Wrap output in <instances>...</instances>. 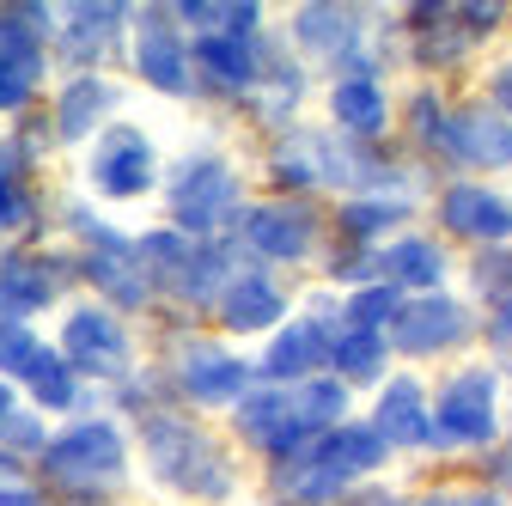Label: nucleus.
Instances as JSON below:
<instances>
[{
	"label": "nucleus",
	"mask_w": 512,
	"mask_h": 506,
	"mask_svg": "<svg viewBox=\"0 0 512 506\" xmlns=\"http://www.w3.org/2000/svg\"><path fill=\"white\" fill-rule=\"evenodd\" d=\"M226 202H232V171L220 159H196V165L177 177V196H171L177 226H189V232H208L226 214Z\"/></svg>",
	"instance_id": "5"
},
{
	"label": "nucleus",
	"mask_w": 512,
	"mask_h": 506,
	"mask_svg": "<svg viewBox=\"0 0 512 506\" xmlns=\"http://www.w3.org/2000/svg\"><path fill=\"white\" fill-rule=\"evenodd\" d=\"M470 506H500V500H470Z\"/></svg>",
	"instance_id": "41"
},
{
	"label": "nucleus",
	"mask_w": 512,
	"mask_h": 506,
	"mask_svg": "<svg viewBox=\"0 0 512 506\" xmlns=\"http://www.w3.org/2000/svg\"><path fill=\"white\" fill-rule=\"evenodd\" d=\"M0 427H7V439H19V446H43V433H37V421H0Z\"/></svg>",
	"instance_id": "35"
},
{
	"label": "nucleus",
	"mask_w": 512,
	"mask_h": 506,
	"mask_svg": "<svg viewBox=\"0 0 512 506\" xmlns=\"http://www.w3.org/2000/svg\"><path fill=\"white\" fill-rule=\"evenodd\" d=\"M238 427H244V439H256V446H269V452H293L299 439L311 433V427L299 421V409H293L281 391L250 397V403L238 409Z\"/></svg>",
	"instance_id": "7"
},
{
	"label": "nucleus",
	"mask_w": 512,
	"mask_h": 506,
	"mask_svg": "<svg viewBox=\"0 0 512 506\" xmlns=\"http://www.w3.org/2000/svg\"><path fill=\"white\" fill-rule=\"evenodd\" d=\"M37 354V336L31 330H19V324H0V366H13V372H25V360Z\"/></svg>",
	"instance_id": "32"
},
{
	"label": "nucleus",
	"mask_w": 512,
	"mask_h": 506,
	"mask_svg": "<svg viewBox=\"0 0 512 506\" xmlns=\"http://www.w3.org/2000/svg\"><path fill=\"white\" fill-rule=\"evenodd\" d=\"M500 318H506V330H512V299H506V311H500Z\"/></svg>",
	"instance_id": "40"
},
{
	"label": "nucleus",
	"mask_w": 512,
	"mask_h": 506,
	"mask_svg": "<svg viewBox=\"0 0 512 506\" xmlns=\"http://www.w3.org/2000/svg\"><path fill=\"white\" fill-rule=\"evenodd\" d=\"M384 269H391L397 281H439V250L433 244H421V238H409V244H397L391 257H384Z\"/></svg>",
	"instance_id": "25"
},
{
	"label": "nucleus",
	"mask_w": 512,
	"mask_h": 506,
	"mask_svg": "<svg viewBox=\"0 0 512 506\" xmlns=\"http://www.w3.org/2000/svg\"><path fill=\"white\" fill-rule=\"evenodd\" d=\"M445 141H452V153H464L470 165H512V129L500 116L488 110H464L445 122Z\"/></svg>",
	"instance_id": "9"
},
{
	"label": "nucleus",
	"mask_w": 512,
	"mask_h": 506,
	"mask_svg": "<svg viewBox=\"0 0 512 506\" xmlns=\"http://www.w3.org/2000/svg\"><path fill=\"white\" fill-rule=\"evenodd\" d=\"M92 275H98V281H104L116 299H128V305H141V299H147V281H141L135 269L122 263V250H116V244H104V257L92 263Z\"/></svg>",
	"instance_id": "27"
},
{
	"label": "nucleus",
	"mask_w": 512,
	"mask_h": 506,
	"mask_svg": "<svg viewBox=\"0 0 512 506\" xmlns=\"http://www.w3.org/2000/svg\"><path fill=\"white\" fill-rule=\"evenodd\" d=\"M330 104H336V116L348 122V129H366V135H372L378 122H384V98H378L372 80H342Z\"/></svg>",
	"instance_id": "20"
},
{
	"label": "nucleus",
	"mask_w": 512,
	"mask_h": 506,
	"mask_svg": "<svg viewBox=\"0 0 512 506\" xmlns=\"http://www.w3.org/2000/svg\"><path fill=\"white\" fill-rule=\"evenodd\" d=\"M141 74H147L159 92H183V86H189V68H183V49H177V37H165V31L141 37Z\"/></svg>",
	"instance_id": "18"
},
{
	"label": "nucleus",
	"mask_w": 512,
	"mask_h": 506,
	"mask_svg": "<svg viewBox=\"0 0 512 506\" xmlns=\"http://www.w3.org/2000/svg\"><path fill=\"white\" fill-rule=\"evenodd\" d=\"M7 220H19V189H13V177H0V226Z\"/></svg>",
	"instance_id": "36"
},
{
	"label": "nucleus",
	"mask_w": 512,
	"mask_h": 506,
	"mask_svg": "<svg viewBox=\"0 0 512 506\" xmlns=\"http://www.w3.org/2000/svg\"><path fill=\"white\" fill-rule=\"evenodd\" d=\"M348 31H354V13H342V7H299V37L311 43V49H342L348 43Z\"/></svg>",
	"instance_id": "21"
},
{
	"label": "nucleus",
	"mask_w": 512,
	"mask_h": 506,
	"mask_svg": "<svg viewBox=\"0 0 512 506\" xmlns=\"http://www.w3.org/2000/svg\"><path fill=\"white\" fill-rule=\"evenodd\" d=\"M92 183L104 189V196H141V189L153 183V147H147V135L116 129V141L92 165Z\"/></svg>",
	"instance_id": "6"
},
{
	"label": "nucleus",
	"mask_w": 512,
	"mask_h": 506,
	"mask_svg": "<svg viewBox=\"0 0 512 506\" xmlns=\"http://www.w3.org/2000/svg\"><path fill=\"white\" fill-rule=\"evenodd\" d=\"M372 433L384 439V446H421V439H433V421H427L421 385L397 378V385L378 397V421H372Z\"/></svg>",
	"instance_id": "8"
},
{
	"label": "nucleus",
	"mask_w": 512,
	"mask_h": 506,
	"mask_svg": "<svg viewBox=\"0 0 512 506\" xmlns=\"http://www.w3.org/2000/svg\"><path fill=\"white\" fill-rule=\"evenodd\" d=\"M183 391L196 397V403H226L244 391V360L220 354V348H196L183 360Z\"/></svg>",
	"instance_id": "12"
},
{
	"label": "nucleus",
	"mask_w": 512,
	"mask_h": 506,
	"mask_svg": "<svg viewBox=\"0 0 512 506\" xmlns=\"http://www.w3.org/2000/svg\"><path fill=\"white\" fill-rule=\"evenodd\" d=\"M202 68H208V80L220 86V92H238V86H250V37H202Z\"/></svg>",
	"instance_id": "16"
},
{
	"label": "nucleus",
	"mask_w": 512,
	"mask_h": 506,
	"mask_svg": "<svg viewBox=\"0 0 512 506\" xmlns=\"http://www.w3.org/2000/svg\"><path fill=\"white\" fill-rule=\"evenodd\" d=\"M147 446H153V458H159L165 482H177V488H189V494L220 500V494L232 488V470H226V458L208 446V439H196V433H189L183 421H153V427H147Z\"/></svg>",
	"instance_id": "1"
},
{
	"label": "nucleus",
	"mask_w": 512,
	"mask_h": 506,
	"mask_svg": "<svg viewBox=\"0 0 512 506\" xmlns=\"http://www.w3.org/2000/svg\"><path fill=\"white\" fill-rule=\"evenodd\" d=\"M445 226L464 232V238H506L512 208L500 196H488V189H476V183H458L452 196H445Z\"/></svg>",
	"instance_id": "11"
},
{
	"label": "nucleus",
	"mask_w": 512,
	"mask_h": 506,
	"mask_svg": "<svg viewBox=\"0 0 512 506\" xmlns=\"http://www.w3.org/2000/svg\"><path fill=\"white\" fill-rule=\"evenodd\" d=\"M348 318H354V330L391 324V318H397V287H360V293L348 299Z\"/></svg>",
	"instance_id": "28"
},
{
	"label": "nucleus",
	"mask_w": 512,
	"mask_h": 506,
	"mask_svg": "<svg viewBox=\"0 0 512 506\" xmlns=\"http://www.w3.org/2000/svg\"><path fill=\"white\" fill-rule=\"evenodd\" d=\"M43 464H49V476H61V482H98V476H110V470L122 464V439H116V427L86 421V427H74L68 439H55V446L43 452Z\"/></svg>",
	"instance_id": "2"
},
{
	"label": "nucleus",
	"mask_w": 512,
	"mask_h": 506,
	"mask_svg": "<svg viewBox=\"0 0 512 506\" xmlns=\"http://www.w3.org/2000/svg\"><path fill=\"white\" fill-rule=\"evenodd\" d=\"M37 49L31 55H0V110H13V104H25L31 98V86H37Z\"/></svg>",
	"instance_id": "26"
},
{
	"label": "nucleus",
	"mask_w": 512,
	"mask_h": 506,
	"mask_svg": "<svg viewBox=\"0 0 512 506\" xmlns=\"http://www.w3.org/2000/svg\"><path fill=\"white\" fill-rule=\"evenodd\" d=\"M104 110H110V86L104 80H74L55 104V122H61V135H92V122Z\"/></svg>",
	"instance_id": "17"
},
{
	"label": "nucleus",
	"mask_w": 512,
	"mask_h": 506,
	"mask_svg": "<svg viewBox=\"0 0 512 506\" xmlns=\"http://www.w3.org/2000/svg\"><path fill=\"white\" fill-rule=\"evenodd\" d=\"M55 293V281L43 275V269H31V263H7V269H0V305H43Z\"/></svg>",
	"instance_id": "23"
},
{
	"label": "nucleus",
	"mask_w": 512,
	"mask_h": 506,
	"mask_svg": "<svg viewBox=\"0 0 512 506\" xmlns=\"http://www.w3.org/2000/svg\"><path fill=\"white\" fill-rule=\"evenodd\" d=\"M25 378H31L37 403H49V409H68V403H74V372H68V360H55L49 348H37V354L25 360Z\"/></svg>",
	"instance_id": "19"
},
{
	"label": "nucleus",
	"mask_w": 512,
	"mask_h": 506,
	"mask_svg": "<svg viewBox=\"0 0 512 506\" xmlns=\"http://www.w3.org/2000/svg\"><path fill=\"white\" fill-rule=\"evenodd\" d=\"M342 476H348V470H342V464H336V458L324 452V458H317V464L305 470V482H293V488H299L305 500H330V494L342 488Z\"/></svg>",
	"instance_id": "31"
},
{
	"label": "nucleus",
	"mask_w": 512,
	"mask_h": 506,
	"mask_svg": "<svg viewBox=\"0 0 512 506\" xmlns=\"http://www.w3.org/2000/svg\"><path fill=\"white\" fill-rule=\"evenodd\" d=\"M0 506H31V500L25 494H0Z\"/></svg>",
	"instance_id": "38"
},
{
	"label": "nucleus",
	"mask_w": 512,
	"mask_h": 506,
	"mask_svg": "<svg viewBox=\"0 0 512 506\" xmlns=\"http://www.w3.org/2000/svg\"><path fill=\"white\" fill-rule=\"evenodd\" d=\"M68 354L80 366H116L122 360V330L104 318V311H74L68 318Z\"/></svg>",
	"instance_id": "14"
},
{
	"label": "nucleus",
	"mask_w": 512,
	"mask_h": 506,
	"mask_svg": "<svg viewBox=\"0 0 512 506\" xmlns=\"http://www.w3.org/2000/svg\"><path fill=\"white\" fill-rule=\"evenodd\" d=\"M293 409H299L305 427H324V421L342 415V385H324V378H317V385H305V397H299Z\"/></svg>",
	"instance_id": "29"
},
{
	"label": "nucleus",
	"mask_w": 512,
	"mask_h": 506,
	"mask_svg": "<svg viewBox=\"0 0 512 506\" xmlns=\"http://www.w3.org/2000/svg\"><path fill=\"white\" fill-rule=\"evenodd\" d=\"M330 458H336L342 470H372V464L384 458V439H378L372 427H342V433L330 439Z\"/></svg>",
	"instance_id": "24"
},
{
	"label": "nucleus",
	"mask_w": 512,
	"mask_h": 506,
	"mask_svg": "<svg viewBox=\"0 0 512 506\" xmlns=\"http://www.w3.org/2000/svg\"><path fill=\"white\" fill-rule=\"evenodd\" d=\"M458 336H464V305H452V299L397 305V318H391V342L403 354H439V348H452Z\"/></svg>",
	"instance_id": "3"
},
{
	"label": "nucleus",
	"mask_w": 512,
	"mask_h": 506,
	"mask_svg": "<svg viewBox=\"0 0 512 506\" xmlns=\"http://www.w3.org/2000/svg\"><path fill=\"white\" fill-rule=\"evenodd\" d=\"M494 98H500V104H506V110H512V61H506V68H500V74H494Z\"/></svg>",
	"instance_id": "37"
},
{
	"label": "nucleus",
	"mask_w": 512,
	"mask_h": 506,
	"mask_svg": "<svg viewBox=\"0 0 512 506\" xmlns=\"http://www.w3.org/2000/svg\"><path fill=\"white\" fill-rule=\"evenodd\" d=\"M378 366H384L378 330H348V336L336 342V372H342V378H378Z\"/></svg>",
	"instance_id": "22"
},
{
	"label": "nucleus",
	"mask_w": 512,
	"mask_h": 506,
	"mask_svg": "<svg viewBox=\"0 0 512 506\" xmlns=\"http://www.w3.org/2000/svg\"><path fill=\"white\" fill-rule=\"evenodd\" d=\"M226 13L232 7H214V0H189L183 7V19H196V25H226Z\"/></svg>",
	"instance_id": "34"
},
{
	"label": "nucleus",
	"mask_w": 512,
	"mask_h": 506,
	"mask_svg": "<svg viewBox=\"0 0 512 506\" xmlns=\"http://www.w3.org/2000/svg\"><path fill=\"white\" fill-rule=\"evenodd\" d=\"M397 220H403V208H397V202H354V208L342 214V226H348L354 238H372L378 226H397Z\"/></svg>",
	"instance_id": "30"
},
{
	"label": "nucleus",
	"mask_w": 512,
	"mask_h": 506,
	"mask_svg": "<svg viewBox=\"0 0 512 506\" xmlns=\"http://www.w3.org/2000/svg\"><path fill=\"white\" fill-rule=\"evenodd\" d=\"M488 433H494V378L488 372L452 378V391H445V403H439L433 439H488Z\"/></svg>",
	"instance_id": "4"
},
{
	"label": "nucleus",
	"mask_w": 512,
	"mask_h": 506,
	"mask_svg": "<svg viewBox=\"0 0 512 506\" xmlns=\"http://www.w3.org/2000/svg\"><path fill=\"white\" fill-rule=\"evenodd\" d=\"M324 354H330V342H324L317 324H287L275 336V348H269V378H299L305 366H317Z\"/></svg>",
	"instance_id": "15"
},
{
	"label": "nucleus",
	"mask_w": 512,
	"mask_h": 506,
	"mask_svg": "<svg viewBox=\"0 0 512 506\" xmlns=\"http://www.w3.org/2000/svg\"><path fill=\"white\" fill-rule=\"evenodd\" d=\"M13 415V403H7V385H0V421H7Z\"/></svg>",
	"instance_id": "39"
},
{
	"label": "nucleus",
	"mask_w": 512,
	"mask_h": 506,
	"mask_svg": "<svg viewBox=\"0 0 512 506\" xmlns=\"http://www.w3.org/2000/svg\"><path fill=\"white\" fill-rule=\"evenodd\" d=\"M494 19H500V7H494V0H476V7H464V13H458V25H470V31H488Z\"/></svg>",
	"instance_id": "33"
},
{
	"label": "nucleus",
	"mask_w": 512,
	"mask_h": 506,
	"mask_svg": "<svg viewBox=\"0 0 512 506\" xmlns=\"http://www.w3.org/2000/svg\"><path fill=\"white\" fill-rule=\"evenodd\" d=\"M220 311H226V330H269L281 318V293L275 281H232Z\"/></svg>",
	"instance_id": "13"
},
{
	"label": "nucleus",
	"mask_w": 512,
	"mask_h": 506,
	"mask_svg": "<svg viewBox=\"0 0 512 506\" xmlns=\"http://www.w3.org/2000/svg\"><path fill=\"white\" fill-rule=\"evenodd\" d=\"M244 226H250V244L263 250V257H305V250H311V214L293 208V202L256 208Z\"/></svg>",
	"instance_id": "10"
},
{
	"label": "nucleus",
	"mask_w": 512,
	"mask_h": 506,
	"mask_svg": "<svg viewBox=\"0 0 512 506\" xmlns=\"http://www.w3.org/2000/svg\"><path fill=\"white\" fill-rule=\"evenodd\" d=\"M421 506H445V500H421Z\"/></svg>",
	"instance_id": "42"
}]
</instances>
